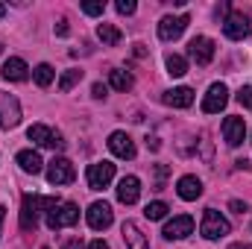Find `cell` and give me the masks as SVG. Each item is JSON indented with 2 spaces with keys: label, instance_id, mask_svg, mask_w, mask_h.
<instances>
[{
  "label": "cell",
  "instance_id": "30",
  "mask_svg": "<svg viewBox=\"0 0 252 249\" xmlns=\"http://www.w3.org/2000/svg\"><path fill=\"white\" fill-rule=\"evenodd\" d=\"M115 9H118L121 15H132L138 6H135V0H118V3H115Z\"/></svg>",
  "mask_w": 252,
  "mask_h": 249
},
{
  "label": "cell",
  "instance_id": "24",
  "mask_svg": "<svg viewBox=\"0 0 252 249\" xmlns=\"http://www.w3.org/2000/svg\"><path fill=\"white\" fill-rule=\"evenodd\" d=\"M164 64H167V73H170L173 79H179V76H185V73H188V62H185L179 53H170V56L164 59Z\"/></svg>",
  "mask_w": 252,
  "mask_h": 249
},
{
  "label": "cell",
  "instance_id": "29",
  "mask_svg": "<svg viewBox=\"0 0 252 249\" xmlns=\"http://www.w3.org/2000/svg\"><path fill=\"white\" fill-rule=\"evenodd\" d=\"M238 103L247 106V109H252V85H244V88L238 91Z\"/></svg>",
  "mask_w": 252,
  "mask_h": 249
},
{
  "label": "cell",
  "instance_id": "35",
  "mask_svg": "<svg viewBox=\"0 0 252 249\" xmlns=\"http://www.w3.org/2000/svg\"><path fill=\"white\" fill-rule=\"evenodd\" d=\"M235 164H238V170H250V161H247V158H241V161H235Z\"/></svg>",
  "mask_w": 252,
  "mask_h": 249
},
{
  "label": "cell",
  "instance_id": "22",
  "mask_svg": "<svg viewBox=\"0 0 252 249\" xmlns=\"http://www.w3.org/2000/svg\"><path fill=\"white\" fill-rule=\"evenodd\" d=\"M97 38H100L106 47H115V44H121L124 35H121L118 27H112V24H100V27H97Z\"/></svg>",
  "mask_w": 252,
  "mask_h": 249
},
{
  "label": "cell",
  "instance_id": "18",
  "mask_svg": "<svg viewBox=\"0 0 252 249\" xmlns=\"http://www.w3.org/2000/svg\"><path fill=\"white\" fill-rule=\"evenodd\" d=\"M121 235H124V241H126V249H150L147 235H144L141 226L132 223V220H126L124 226H121Z\"/></svg>",
  "mask_w": 252,
  "mask_h": 249
},
{
  "label": "cell",
  "instance_id": "25",
  "mask_svg": "<svg viewBox=\"0 0 252 249\" xmlns=\"http://www.w3.org/2000/svg\"><path fill=\"white\" fill-rule=\"evenodd\" d=\"M32 76H35V82L41 85V88H47L53 79H56V70H53V64H47V62H41L35 70H32Z\"/></svg>",
  "mask_w": 252,
  "mask_h": 249
},
{
  "label": "cell",
  "instance_id": "9",
  "mask_svg": "<svg viewBox=\"0 0 252 249\" xmlns=\"http://www.w3.org/2000/svg\"><path fill=\"white\" fill-rule=\"evenodd\" d=\"M85 179H88V187L91 190H103V187H109V182L115 179V164L112 161H97V164L88 167Z\"/></svg>",
  "mask_w": 252,
  "mask_h": 249
},
{
  "label": "cell",
  "instance_id": "41",
  "mask_svg": "<svg viewBox=\"0 0 252 249\" xmlns=\"http://www.w3.org/2000/svg\"><path fill=\"white\" fill-rule=\"evenodd\" d=\"M41 249H50V247H41Z\"/></svg>",
  "mask_w": 252,
  "mask_h": 249
},
{
  "label": "cell",
  "instance_id": "36",
  "mask_svg": "<svg viewBox=\"0 0 252 249\" xmlns=\"http://www.w3.org/2000/svg\"><path fill=\"white\" fill-rule=\"evenodd\" d=\"M64 249H82V244H79V241H67V244H64Z\"/></svg>",
  "mask_w": 252,
  "mask_h": 249
},
{
  "label": "cell",
  "instance_id": "16",
  "mask_svg": "<svg viewBox=\"0 0 252 249\" xmlns=\"http://www.w3.org/2000/svg\"><path fill=\"white\" fill-rule=\"evenodd\" d=\"M0 76H3V79H9V82H27V79H30V67H27L24 59L12 56V59H6V62H3Z\"/></svg>",
  "mask_w": 252,
  "mask_h": 249
},
{
  "label": "cell",
  "instance_id": "7",
  "mask_svg": "<svg viewBox=\"0 0 252 249\" xmlns=\"http://www.w3.org/2000/svg\"><path fill=\"white\" fill-rule=\"evenodd\" d=\"M44 214V205H41V196L35 193H27L24 202H21V229H35L38 226V217Z\"/></svg>",
  "mask_w": 252,
  "mask_h": 249
},
{
  "label": "cell",
  "instance_id": "6",
  "mask_svg": "<svg viewBox=\"0 0 252 249\" xmlns=\"http://www.w3.org/2000/svg\"><path fill=\"white\" fill-rule=\"evenodd\" d=\"M226 103H229V88L223 82H214V85H208V91L202 97V112L205 115H217V112L226 109Z\"/></svg>",
  "mask_w": 252,
  "mask_h": 249
},
{
  "label": "cell",
  "instance_id": "40",
  "mask_svg": "<svg viewBox=\"0 0 252 249\" xmlns=\"http://www.w3.org/2000/svg\"><path fill=\"white\" fill-rule=\"evenodd\" d=\"M0 53H3V44H0Z\"/></svg>",
  "mask_w": 252,
  "mask_h": 249
},
{
  "label": "cell",
  "instance_id": "33",
  "mask_svg": "<svg viewBox=\"0 0 252 249\" xmlns=\"http://www.w3.org/2000/svg\"><path fill=\"white\" fill-rule=\"evenodd\" d=\"M67 32H70V27H67V21H59V24H56V35H67Z\"/></svg>",
  "mask_w": 252,
  "mask_h": 249
},
{
  "label": "cell",
  "instance_id": "15",
  "mask_svg": "<svg viewBox=\"0 0 252 249\" xmlns=\"http://www.w3.org/2000/svg\"><path fill=\"white\" fill-rule=\"evenodd\" d=\"M223 138H226L229 147H241L244 138H247V124H244V118H238V115L226 118V121H223Z\"/></svg>",
  "mask_w": 252,
  "mask_h": 249
},
{
  "label": "cell",
  "instance_id": "26",
  "mask_svg": "<svg viewBox=\"0 0 252 249\" xmlns=\"http://www.w3.org/2000/svg\"><path fill=\"white\" fill-rule=\"evenodd\" d=\"M167 202H161V199H156V202H150L147 208H144V214H147V220H164L167 217Z\"/></svg>",
  "mask_w": 252,
  "mask_h": 249
},
{
  "label": "cell",
  "instance_id": "13",
  "mask_svg": "<svg viewBox=\"0 0 252 249\" xmlns=\"http://www.w3.org/2000/svg\"><path fill=\"white\" fill-rule=\"evenodd\" d=\"M161 235H164L167 241H182V238L193 235V217H190V214H179V217L167 220Z\"/></svg>",
  "mask_w": 252,
  "mask_h": 249
},
{
  "label": "cell",
  "instance_id": "19",
  "mask_svg": "<svg viewBox=\"0 0 252 249\" xmlns=\"http://www.w3.org/2000/svg\"><path fill=\"white\" fill-rule=\"evenodd\" d=\"M176 193H179V199L193 202V199L202 196V182H199L196 176H182V179L176 182Z\"/></svg>",
  "mask_w": 252,
  "mask_h": 249
},
{
  "label": "cell",
  "instance_id": "8",
  "mask_svg": "<svg viewBox=\"0 0 252 249\" xmlns=\"http://www.w3.org/2000/svg\"><path fill=\"white\" fill-rule=\"evenodd\" d=\"M27 138H30V141H35L38 147H47V150H62V147H64L62 135H59V132H53L50 126H44V124L30 126V129H27Z\"/></svg>",
  "mask_w": 252,
  "mask_h": 249
},
{
  "label": "cell",
  "instance_id": "1",
  "mask_svg": "<svg viewBox=\"0 0 252 249\" xmlns=\"http://www.w3.org/2000/svg\"><path fill=\"white\" fill-rule=\"evenodd\" d=\"M229 232H232V223H229L217 208H205L202 223H199V235H202L205 241H220V238H226Z\"/></svg>",
  "mask_w": 252,
  "mask_h": 249
},
{
  "label": "cell",
  "instance_id": "27",
  "mask_svg": "<svg viewBox=\"0 0 252 249\" xmlns=\"http://www.w3.org/2000/svg\"><path fill=\"white\" fill-rule=\"evenodd\" d=\"M82 79V70L79 67H70V70H64L62 76H59V91H70L76 82Z\"/></svg>",
  "mask_w": 252,
  "mask_h": 249
},
{
  "label": "cell",
  "instance_id": "23",
  "mask_svg": "<svg viewBox=\"0 0 252 249\" xmlns=\"http://www.w3.org/2000/svg\"><path fill=\"white\" fill-rule=\"evenodd\" d=\"M109 82H112V88H115V91H129V88L135 85L132 73H129V70H121V67H115V70L109 73Z\"/></svg>",
  "mask_w": 252,
  "mask_h": 249
},
{
  "label": "cell",
  "instance_id": "31",
  "mask_svg": "<svg viewBox=\"0 0 252 249\" xmlns=\"http://www.w3.org/2000/svg\"><path fill=\"white\" fill-rule=\"evenodd\" d=\"M91 94H94L97 100H106V97H109V88H106L103 82H94V88H91Z\"/></svg>",
  "mask_w": 252,
  "mask_h": 249
},
{
  "label": "cell",
  "instance_id": "5",
  "mask_svg": "<svg viewBox=\"0 0 252 249\" xmlns=\"http://www.w3.org/2000/svg\"><path fill=\"white\" fill-rule=\"evenodd\" d=\"M190 18L188 15H164L161 21H158V38L161 41H176L185 30H188Z\"/></svg>",
  "mask_w": 252,
  "mask_h": 249
},
{
  "label": "cell",
  "instance_id": "10",
  "mask_svg": "<svg viewBox=\"0 0 252 249\" xmlns=\"http://www.w3.org/2000/svg\"><path fill=\"white\" fill-rule=\"evenodd\" d=\"M73 179H76V170H73V164H70L67 158L59 156V158L50 161V167H47V182H50V185H56V187L59 185H70Z\"/></svg>",
  "mask_w": 252,
  "mask_h": 249
},
{
  "label": "cell",
  "instance_id": "12",
  "mask_svg": "<svg viewBox=\"0 0 252 249\" xmlns=\"http://www.w3.org/2000/svg\"><path fill=\"white\" fill-rule=\"evenodd\" d=\"M188 56L196 64H202V67H205V64H211V59H214V41H211L208 35H196V38H190Z\"/></svg>",
  "mask_w": 252,
  "mask_h": 249
},
{
  "label": "cell",
  "instance_id": "37",
  "mask_svg": "<svg viewBox=\"0 0 252 249\" xmlns=\"http://www.w3.org/2000/svg\"><path fill=\"white\" fill-rule=\"evenodd\" d=\"M229 249H252V247H247V244H232Z\"/></svg>",
  "mask_w": 252,
  "mask_h": 249
},
{
  "label": "cell",
  "instance_id": "17",
  "mask_svg": "<svg viewBox=\"0 0 252 249\" xmlns=\"http://www.w3.org/2000/svg\"><path fill=\"white\" fill-rule=\"evenodd\" d=\"M138 196H141V179H138V176H124V179L118 182V199H121L124 205H135Z\"/></svg>",
  "mask_w": 252,
  "mask_h": 249
},
{
  "label": "cell",
  "instance_id": "38",
  "mask_svg": "<svg viewBox=\"0 0 252 249\" xmlns=\"http://www.w3.org/2000/svg\"><path fill=\"white\" fill-rule=\"evenodd\" d=\"M3 217H6V208L0 205V226H3Z\"/></svg>",
  "mask_w": 252,
  "mask_h": 249
},
{
  "label": "cell",
  "instance_id": "11",
  "mask_svg": "<svg viewBox=\"0 0 252 249\" xmlns=\"http://www.w3.org/2000/svg\"><path fill=\"white\" fill-rule=\"evenodd\" d=\"M21 124V103L12 94L0 91V129H15Z\"/></svg>",
  "mask_w": 252,
  "mask_h": 249
},
{
  "label": "cell",
  "instance_id": "20",
  "mask_svg": "<svg viewBox=\"0 0 252 249\" xmlns=\"http://www.w3.org/2000/svg\"><path fill=\"white\" fill-rule=\"evenodd\" d=\"M167 106H173V109H188L193 106V91H190L188 85H182V88H170V91H164V97H161Z\"/></svg>",
  "mask_w": 252,
  "mask_h": 249
},
{
  "label": "cell",
  "instance_id": "34",
  "mask_svg": "<svg viewBox=\"0 0 252 249\" xmlns=\"http://www.w3.org/2000/svg\"><path fill=\"white\" fill-rule=\"evenodd\" d=\"M88 249H109V244H106V241H91Z\"/></svg>",
  "mask_w": 252,
  "mask_h": 249
},
{
  "label": "cell",
  "instance_id": "2",
  "mask_svg": "<svg viewBox=\"0 0 252 249\" xmlns=\"http://www.w3.org/2000/svg\"><path fill=\"white\" fill-rule=\"evenodd\" d=\"M47 217V226L56 232V229H67V226H76V220H79V205L76 202H59L53 211H47L44 214Z\"/></svg>",
  "mask_w": 252,
  "mask_h": 249
},
{
  "label": "cell",
  "instance_id": "3",
  "mask_svg": "<svg viewBox=\"0 0 252 249\" xmlns=\"http://www.w3.org/2000/svg\"><path fill=\"white\" fill-rule=\"evenodd\" d=\"M85 220H88V226H91L94 232H106V229L112 226V220H115V211H112L109 202H100V199H97V202L88 205Z\"/></svg>",
  "mask_w": 252,
  "mask_h": 249
},
{
  "label": "cell",
  "instance_id": "28",
  "mask_svg": "<svg viewBox=\"0 0 252 249\" xmlns=\"http://www.w3.org/2000/svg\"><path fill=\"white\" fill-rule=\"evenodd\" d=\"M82 12L91 15V18H100V15L106 12V3H103V0H85V3H82Z\"/></svg>",
  "mask_w": 252,
  "mask_h": 249
},
{
  "label": "cell",
  "instance_id": "4",
  "mask_svg": "<svg viewBox=\"0 0 252 249\" xmlns=\"http://www.w3.org/2000/svg\"><path fill=\"white\" fill-rule=\"evenodd\" d=\"M250 18L244 15V12H229L226 18H223V32H226V38H232V41H244V38H250Z\"/></svg>",
  "mask_w": 252,
  "mask_h": 249
},
{
  "label": "cell",
  "instance_id": "32",
  "mask_svg": "<svg viewBox=\"0 0 252 249\" xmlns=\"http://www.w3.org/2000/svg\"><path fill=\"white\" fill-rule=\"evenodd\" d=\"M229 208H232V211H238V214H244V211H247V202H241V199H232V202H229Z\"/></svg>",
  "mask_w": 252,
  "mask_h": 249
},
{
  "label": "cell",
  "instance_id": "14",
  "mask_svg": "<svg viewBox=\"0 0 252 249\" xmlns=\"http://www.w3.org/2000/svg\"><path fill=\"white\" fill-rule=\"evenodd\" d=\"M109 150H112V156H118V158H126V161H132L135 158V141L126 135V132H112L109 135Z\"/></svg>",
  "mask_w": 252,
  "mask_h": 249
},
{
  "label": "cell",
  "instance_id": "21",
  "mask_svg": "<svg viewBox=\"0 0 252 249\" xmlns=\"http://www.w3.org/2000/svg\"><path fill=\"white\" fill-rule=\"evenodd\" d=\"M15 161L21 164V170H24V173H32V176L44 170V161H41V156H38L35 150H21V153L15 156Z\"/></svg>",
  "mask_w": 252,
  "mask_h": 249
},
{
  "label": "cell",
  "instance_id": "39",
  "mask_svg": "<svg viewBox=\"0 0 252 249\" xmlns=\"http://www.w3.org/2000/svg\"><path fill=\"white\" fill-rule=\"evenodd\" d=\"M3 15H6V6H3V3H0V18H3Z\"/></svg>",
  "mask_w": 252,
  "mask_h": 249
}]
</instances>
